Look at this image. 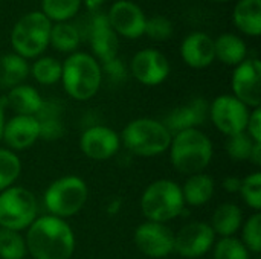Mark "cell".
I'll list each match as a JSON object with an SVG mask.
<instances>
[{
	"mask_svg": "<svg viewBox=\"0 0 261 259\" xmlns=\"http://www.w3.org/2000/svg\"><path fill=\"white\" fill-rule=\"evenodd\" d=\"M106 15L118 37L136 40L144 35L147 15L138 3L132 0H116Z\"/></svg>",
	"mask_w": 261,
	"mask_h": 259,
	"instance_id": "15",
	"label": "cell"
},
{
	"mask_svg": "<svg viewBox=\"0 0 261 259\" xmlns=\"http://www.w3.org/2000/svg\"><path fill=\"white\" fill-rule=\"evenodd\" d=\"M29 75L40 85H54L61 79V63L54 56H38L29 66Z\"/></svg>",
	"mask_w": 261,
	"mask_h": 259,
	"instance_id": "28",
	"label": "cell"
},
{
	"mask_svg": "<svg viewBox=\"0 0 261 259\" xmlns=\"http://www.w3.org/2000/svg\"><path fill=\"white\" fill-rule=\"evenodd\" d=\"M171 166L182 176H193L203 172L214 156L211 139L200 130H185L173 134L170 147Z\"/></svg>",
	"mask_w": 261,
	"mask_h": 259,
	"instance_id": "2",
	"label": "cell"
},
{
	"mask_svg": "<svg viewBox=\"0 0 261 259\" xmlns=\"http://www.w3.org/2000/svg\"><path fill=\"white\" fill-rule=\"evenodd\" d=\"M210 104L203 98H196L191 102L180 105L174 110H171L165 121L162 124L168 128L171 134L185 131V130H194L205 124L208 118Z\"/></svg>",
	"mask_w": 261,
	"mask_h": 259,
	"instance_id": "19",
	"label": "cell"
},
{
	"mask_svg": "<svg viewBox=\"0 0 261 259\" xmlns=\"http://www.w3.org/2000/svg\"><path fill=\"white\" fill-rule=\"evenodd\" d=\"M210 2H217V3H223V2H229V0H210Z\"/></svg>",
	"mask_w": 261,
	"mask_h": 259,
	"instance_id": "44",
	"label": "cell"
},
{
	"mask_svg": "<svg viewBox=\"0 0 261 259\" xmlns=\"http://www.w3.org/2000/svg\"><path fill=\"white\" fill-rule=\"evenodd\" d=\"M5 122H6V119H5V107H3V104L0 102V142H2V136H3Z\"/></svg>",
	"mask_w": 261,
	"mask_h": 259,
	"instance_id": "43",
	"label": "cell"
},
{
	"mask_svg": "<svg viewBox=\"0 0 261 259\" xmlns=\"http://www.w3.org/2000/svg\"><path fill=\"white\" fill-rule=\"evenodd\" d=\"M257 142H254L246 131L229 136L226 140V153L231 160L234 162H246L251 157L252 148Z\"/></svg>",
	"mask_w": 261,
	"mask_h": 259,
	"instance_id": "35",
	"label": "cell"
},
{
	"mask_svg": "<svg viewBox=\"0 0 261 259\" xmlns=\"http://www.w3.org/2000/svg\"><path fill=\"white\" fill-rule=\"evenodd\" d=\"M242 238L240 241L246 246L251 253L261 252V214L255 212L249 218H246L240 227Z\"/></svg>",
	"mask_w": 261,
	"mask_h": 259,
	"instance_id": "33",
	"label": "cell"
},
{
	"mask_svg": "<svg viewBox=\"0 0 261 259\" xmlns=\"http://www.w3.org/2000/svg\"><path fill=\"white\" fill-rule=\"evenodd\" d=\"M80 34L81 38H86L90 44L92 55L98 60L99 64L118 56L119 37L112 29L106 12H92L86 21L84 29H80Z\"/></svg>",
	"mask_w": 261,
	"mask_h": 259,
	"instance_id": "9",
	"label": "cell"
},
{
	"mask_svg": "<svg viewBox=\"0 0 261 259\" xmlns=\"http://www.w3.org/2000/svg\"><path fill=\"white\" fill-rule=\"evenodd\" d=\"M213 249L214 259H251V252L237 237L220 238Z\"/></svg>",
	"mask_w": 261,
	"mask_h": 259,
	"instance_id": "32",
	"label": "cell"
},
{
	"mask_svg": "<svg viewBox=\"0 0 261 259\" xmlns=\"http://www.w3.org/2000/svg\"><path fill=\"white\" fill-rule=\"evenodd\" d=\"M240 186H242V179L237 176H228L222 182V188L229 194H237L240 191Z\"/></svg>",
	"mask_w": 261,
	"mask_h": 259,
	"instance_id": "39",
	"label": "cell"
},
{
	"mask_svg": "<svg viewBox=\"0 0 261 259\" xmlns=\"http://www.w3.org/2000/svg\"><path fill=\"white\" fill-rule=\"evenodd\" d=\"M28 249L20 232L0 229V259H24Z\"/></svg>",
	"mask_w": 261,
	"mask_h": 259,
	"instance_id": "31",
	"label": "cell"
},
{
	"mask_svg": "<svg viewBox=\"0 0 261 259\" xmlns=\"http://www.w3.org/2000/svg\"><path fill=\"white\" fill-rule=\"evenodd\" d=\"M37 217L38 202L34 192L17 185L0 192V229L23 232Z\"/></svg>",
	"mask_w": 261,
	"mask_h": 259,
	"instance_id": "8",
	"label": "cell"
},
{
	"mask_svg": "<svg viewBox=\"0 0 261 259\" xmlns=\"http://www.w3.org/2000/svg\"><path fill=\"white\" fill-rule=\"evenodd\" d=\"M121 208H122V200H121L119 197H113V198L107 203L106 211H107L109 215H116V214L121 211Z\"/></svg>",
	"mask_w": 261,
	"mask_h": 259,
	"instance_id": "40",
	"label": "cell"
},
{
	"mask_svg": "<svg viewBox=\"0 0 261 259\" xmlns=\"http://www.w3.org/2000/svg\"><path fill=\"white\" fill-rule=\"evenodd\" d=\"M245 221L243 211L236 203H222L216 208L211 217V229L220 238L236 237Z\"/></svg>",
	"mask_w": 261,
	"mask_h": 259,
	"instance_id": "23",
	"label": "cell"
},
{
	"mask_svg": "<svg viewBox=\"0 0 261 259\" xmlns=\"http://www.w3.org/2000/svg\"><path fill=\"white\" fill-rule=\"evenodd\" d=\"M180 189H182L185 206L188 205L193 208H199L210 203L211 198L214 197L216 182L210 174L199 172V174L188 176L184 186H180Z\"/></svg>",
	"mask_w": 261,
	"mask_h": 259,
	"instance_id": "22",
	"label": "cell"
},
{
	"mask_svg": "<svg viewBox=\"0 0 261 259\" xmlns=\"http://www.w3.org/2000/svg\"><path fill=\"white\" fill-rule=\"evenodd\" d=\"M173 31H174V26L168 17L159 15V14L153 17H147L144 35H147L148 38L154 41H165L173 35Z\"/></svg>",
	"mask_w": 261,
	"mask_h": 259,
	"instance_id": "36",
	"label": "cell"
},
{
	"mask_svg": "<svg viewBox=\"0 0 261 259\" xmlns=\"http://www.w3.org/2000/svg\"><path fill=\"white\" fill-rule=\"evenodd\" d=\"M180 56L191 69H206L216 61L214 38L206 32H190L180 43Z\"/></svg>",
	"mask_w": 261,
	"mask_h": 259,
	"instance_id": "18",
	"label": "cell"
},
{
	"mask_svg": "<svg viewBox=\"0 0 261 259\" xmlns=\"http://www.w3.org/2000/svg\"><path fill=\"white\" fill-rule=\"evenodd\" d=\"M24 232L26 249L32 259H70L75 252V234L66 220L41 215Z\"/></svg>",
	"mask_w": 261,
	"mask_h": 259,
	"instance_id": "1",
	"label": "cell"
},
{
	"mask_svg": "<svg viewBox=\"0 0 261 259\" xmlns=\"http://www.w3.org/2000/svg\"><path fill=\"white\" fill-rule=\"evenodd\" d=\"M101 70L102 73H106V76L112 81V82H122L127 78V67L124 64V61L119 56H115L106 63L101 64Z\"/></svg>",
	"mask_w": 261,
	"mask_h": 259,
	"instance_id": "37",
	"label": "cell"
},
{
	"mask_svg": "<svg viewBox=\"0 0 261 259\" xmlns=\"http://www.w3.org/2000/svg\"><path fill=\"white\" fill-rule=\"evenodd\" d=\"M21 174V160L17 153L0 148V192L14 186Z\"/></svg>",
	"mask_w": 261,
	"mask_h": 259,
	"instance_id": "30",
	"label": "cell"
},
{
	"mask_svg": "<svg viewBox=\"0 0 261 259\" xmlns=\"http://www.w3.org/2000/svg\"><path fill=\"white\" fill-rule=\"evenodd\" d=\"M232 95L246 107L258 108L261 104V63L257 56H248L234 67L231 76Z\"/></svg>",
	"mask_w": 261,
	"mask_h": 259,
	"instance_id": "12",
	"label": "cell"
},
{
	"mask_svg": "<svg viewBox=\"0 0 261 259\" xmlns=\"http://www.w3.org/2000/svg\"><path fill=\"white\" fill-rule=\"evenodd\" d=\"M81 34L75 23L70 21H61V23H52L49 44L61 52V53H73L78 50V46L81 43Z\"/></svg>",
	"mask_w": 261,
	"mask_h": 259,
	"instance_id": "27",
	"label": "cell"
},
{
	"mask_svg": "<svg viewBox=\"0 0 261 259\" xmlns=\"http://www.w3.org/2000/svg\"><path fill=\"white\" fill-rule=\"evenodd\" d=\"M234 26L248 37H260L261 0H237L232 9Z\"/></svg>",
	"mask_w": 261,
	"mask_h": 259,
	"instance_id": "24",
	"label": "cell"
},
{
	"mask_svg": "<svg viewBox=\"0 0 261 259\" xmlns=\"http://www.w3.org/2000/svg\"><path fill=\"white\" fill-rule=\"evenodd\" d=\"M249 162H252L255 166H260L261 165V143L257 142L252 148V153H251V157H249Z\"/></svg>",
	"mask_w": 261,
	"mask_h": 259,
	"instance_id": "42",
	"label": "cell"
},
{
	"mask_svg": "<svg viewBox=\"0 0 261 259\" xmlns=\"http://www.w3.org/2000/svg\"><path fill=\"white\" fill-rule=\"evenodd\" d=\"M61 84L75 101H89L101 89L102 70L98 60L87 52H73L61 63Z\"/></svg>",
	"mask_w": 261,
	"mask_h": 259,
	"instance_id": "3",
	"label": "cell"
},
{
	"mask_svg": "<svg viewBox=\"0 0 261 259\" xmlns=\"http://www.w3.org/2000/svg\"><path fill=\"white\" fill-rule=\"evenodd\" d=\"M63 105L58 99H44L35 119L40 125V139L43 140H58L64 134V125L61 119Z\"/></svg>",
	"mask_w": 261,
	"mask_h": 259,
	"instance_id": "21",
	"label": "cell"
},
{
	"mask_svg": "<svg viewBox=\"0 0 261 259\" xmlns=\"http://www.w3.org/2000/svg\"><path fill=\"white\" fill-rule=\"evenodd\" d=\"M214 53L220 63L236 67L248 58V46L242 37L225 32L214 38Z\"/></svg>",
	"mask_w": 261,
	"mask_h": 259,
	"instance_id": "25",
	"label": "cell"
},
{
	"mask_svg": "<svg viewBox=\"0 0 261 259\" xmlns=\"http://www.w3.org/2000/svg\"><path fill=\"white\" fill-rule=\"evenodd\" d=\"M83 5V0H41V12L52 21L61 23L72 20Z\"/></svg>",
	"mask_w": 261,
	"mask_h": 259,
	"instance_id": "29",
	"label": "cell"
},
{
	"mask_svg": "<svg viewBox=\"0 0 261 259\" xmlns=\"http://www.w3.org/2000/svg\"><path fill=\"white\" fill-rule=\"evenodd\" d=\"M40 139V125L35 116H20L15 114L5 122L2 140L6 148L20 153L31 148Z\"/></svg>",
	"mask_w": 261,
	"mask_h": 259,
	"instance_id": "17",
	"label": "cell"
},
{
	"mask_svg": "<svg viewBox=\"0 0 261 259\" xmlns=\"http://www.w3.org/2000/svg\"><path fill=\"white\" fill-rule=\"evenodd\" d=\"M107 0H83V5L87 8V11L92 14V12H98L99 8L106 3Z\"/></svg>",
	"mask_w": 261,
	"mask_h": 259,
	"instance_id": "41",
	"label": "cell"
},
{
	"mask_svg": "<svg viewBox=\"0 0 261 259\" xmlns=\"http://www.w3.org/2000/svg\"><path fill=\"white\" fill-rule=\"evenodd\" d=\"M170 61L158 49L145 47L138 50L130 61V73L132 76L148 87H154L162 84L170 75Z\"/></svg>",
	"mask_w": 261,
	"mask_h": 259,
	"instance_id": "14",
	"label": "cell"
},
{
	"mask_svg": "<svg viewBox=\"0 0 261 259\" xmlns=\"http://www.w3.org/2000/svg\"><path fill=\"white\" fill-rule=\"evenodd\" d=\"M43 101L40 92L29 84H20L9 89L6 96L0 99L3 107L11 108L20 116H35L40 111Z\"/></svg>",
	"mask_w": 261,
	"mask_h": 259,
	"instance_id": "20",
	"label": "cell"
},
{
	"mask_svg": "<svg viewBox=\"0 0 261 259\" xmlns=\"http://www.w3.org/2000/svg\"><path fill=\"white\" fill-rule=\"evenodd\" d=\"M251 108L239 101L234 95H219L208 110L214 127L226 137L246 131Z\"/></svg>",
	"mask_w": 261,
	"mask_h": 259,
	"instance_id": "10",
	"label": "cell"
},
{
	"mask_svg": "<svg viewBox=\"0 0 261 259\" xmlns=\"http://www.w3.org/2000/svg\"><path fill=\"white\" fill-rule=\"evenodd\" d=\"M80 148L87 159L106 162L118 154L121 148V137L107 125H90L80 137Z\"/></svg>",
	"mask_w": 261,
	"mask_h": 259,
	"instance_id": "16",
	"label": "cell"
},
{
	"mask_svg": "<svg viewBox=\"0 0 261 259\" xmlns=\"http://www.w3.org/2000/svg\"><path fill=\"white\" fill-rule=\"evenodd\" d=\"M89 198V186L78 176H64L54 180L44 191L43 205L47 215L66 220L76 215Z\"/></svg>",
	"mask_w": 261,
	"mask_h": 259,
	"instance_id": "7",
	"label": "cell"
},
{
	"mask_svg": "<svg viewBox=\"0 0 261 259\" xmlns=\"http://www.w3.org/2000/svg\"><path fill=\"white\" fill-rule=\"evenodd\" d=\"M136 249L153 259H164L174 253V232L162 223H141L133 234Z\"/></svg>",
	"mask_w": 261,
	"mask_h": 259,
	"instance_id": "11",
	"label": "cell"
},
{
	"mask_svg": "<svg viewBox=\"0 0 261 259\" xmlns=\"http://www.w3.org/2000/svg\"><path fill=\"white\" fill-rule=\"evenodd\" d=\"M246 134L254 140L261 143V108H252L249 113L248 125H246Z\"/></svg>",
	"mask_w": 261,
	"mask_h": 259,
	"instance_id": "38",
	"label": "cell"
},
{
	"mask_svg": "<svg viewBox=\"0 0 261 259\" xmlns=\"http://www.w3.org/2000/svg\"><path fill=\"white\" fill-rule=\"evenodd\" d=\"M52 21L41 11L23 14L12 26L9 41L14 53L24 60H35L49 46Z\"/></svg>",
	"mask_w": 261,
	"mask_h": 259,
	"instance_id": "6",
	"label": "cell"
},
{
	"mask_svg": "<svg viewBox=\"0 0 261 259\" xmlns=\"http://www.w3.org/2000/svg\"><path fill=\"white\" fill-rule=\"evenodd\" d=\"M121 145L135 156L156 157L168 151L173 134L162 121L151 118H138L130 121L119 134Z\"/></svg>",
	"mask_w": 261,
	"mask_h": 259,
	"instance_id": "4",
	"label": "cell"
},
{
	"mask_svg": "<svg viewBox=\"0 0 261 259\" xmlns=\"http://www.w3.org/2000/svg\"><path fill=\"white\" fill-rule=\"evenodd\" d=\"M216 243V234L210 223L193 221L174 234V253L185 259H197L206 255Z\"/></svg>",
	"mask_w": 261,
	"mask_h": 259,
	"instance_id": "13",
	"label": "cell"
},
{
	"mask_svg": "<svg viewBox=\"0 0 261 259\" xmlns=\"http://www.w3.org/2000/svg\"><path fill=\"white\" fill-rule=\"evenodd\" d=\"M239 194L246 206L260 212L261 209V172L255 171L245 179H242V186Z\"/></svg>",
	"mask_w": 261,
	"mask_h": 259,
	"instance_id": "34",
	"label": "cell"
},
{
	"mask_svg": "<svg viewBox=\"0 0 261 259\" xmlns=\"http://www.w3.org/2000/svg\"><path fill=\"white\" fill-rule=\"evenodd\" d=\"M29 76V63L23 56L11 52L0 56V87L12 89L24 84Z\"/></svg>",
	"mask_w": 261,
	"mask_h": 259,
	"instance_id": "26",
	"label": "cell"
},
{
	"mask_svg": "<svg viewBox=\"0 0 261 259\" xmlns=\"http://www.w3.org/2000/svg\"><path fill=\"white\" fill-rule=\"evenodd\" d=\"M141 211L147 221L167 224L185 211L180 186L170 179L151 182L141 195Z\"/></svg>",
	"mask_w": 261,
	"mask_h": 259,
	"instance_id": "5",
	"label": "cell"
}]
</instances>
